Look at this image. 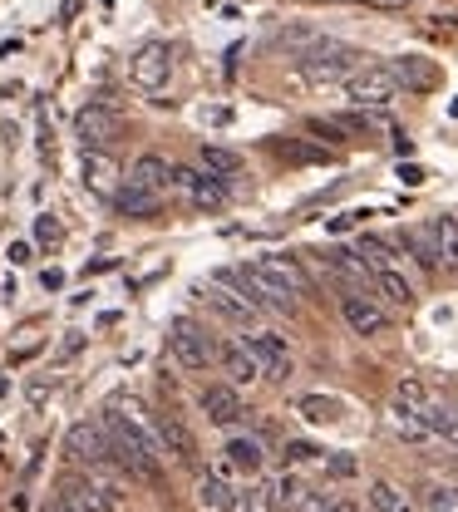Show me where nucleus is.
<instances>
[{"mask_svg":"<svg viewBox=\"0 0 458 512\" xmlns=\"http://www.w3.org/2000/svg\"><path fill=\"white\" fill-rule=\"evenodd\" d=\"M60 498L74 512H119L124 508V488L114 478H104L99 468H79L74 478L60 483Z\"/></svg>","mask_w":458,"mask_h":512,"instance_id":"2","label":"nucleus"},{"mask_svg":"<svg viewBox=\"0 0 458 512\" xmlns=\"http://www.w3.org/2000/svg\"><path fill=\"white\" fill-rule=\"evenodd\" d=\"M35 242H40V247H60V242H65V227H60L55 217H35Z\"/></svg>","mask_w":458,"mask_h":512,"instance_id":"31","label":"nucleus"},{"mask_svg":"<svg viewBox=\"0 0 458 512\" xmlns=\"http://www.w3.org/2000/svg\"><path fill=\"white\" fill-rule=\"evenodd\" d=\"M262 463H266V453L252 434H232L222 444V473H262Z\"/></svg>","mask_w":458,"mask_h":512,"instance_id":"17","label":"nucleus"},{"mask_svg":"<svg viewBox=\"0 0 458 512\" xmlns=\"http://www.w3.org/2000/svg\"><path fill=\"white\" fill-rule=\"evenodd\" d=\"M129 74L138 89H168V74H173V60H168V45H143L129 60Z\"/></svg>","mask_w":458,"mask_h":512,"instance_id":"12","label":"nucleus"},{"mask_svg":"<svg viewBox=\"0 0 458 512\" xmlns=\"http://www.w3.org/2000/svg\"><path fill=\"white\" fill-rule=\"evenodd\" d=\"M197 168H207L212 178H222V183H227V178H232V173L242 168V158H237L232 148H217V143H202V153H197Z\"/></svg>","mask_w":458,"mask_h":512,"instance_id":"24","label":"nucleus"},{"mask_svg":"<svg viewBox=\"0 0 458 512\" xmlns=\"http://www.w3.org/2000/svg\"><path fill=\"white\" fill-rule=\"evenodd\" d=\"M202 301H212V306H217L222 316L237 320V325H247V320L257 316V306H252V301H247V296H242L237 286H227V281H217L212 291H202Z\"/></svg>","mask_w":458,"mask_h":512,"instance_id":"21","label":"nucleus"},{"mask_svg":"<svg viewBox=\"0 0 458 512\" xmlns=\"http://www.w3.org/2000/svg\"><path fill=\"white\" fill-rule=\"evenodd\" d=\"M217 365L227 370V384H232V389H247V384L262 380V365H257V355H252L242 340H222V345H217Z\"/></svg>","mask_w":458,"mask_h":512,"instance_id":"15","label":"nucleus"},{"mask_svg":"<svg viewBox=\"0 0 458 512\" xmlns=\"http://www.w3.org/2000/svg\"><path fill=\"white\" fill-rule=\"evenodd\" d=\"M242 345L257 355V365H262V380H271V384H286V380H291V350H286V340H281L276 330H252Z\"/></svg>","mask_w":458,"mask_h":512,"instance_id":"8","label":"nucleus"},{"mask_svg":"<svg viewBox=\"0 0 458 512\" xmlns=\"http://www.w3.org/2000/svg\"><path fill=\"white\" fill-rule=\"evenodd\" d=\"M330 478H355V458H345V453H335V458H326Z\"/></svg>","mask_w":458,"mask_h":512,"instance_id":"34","label":"nucleus"},{"mask_svg":"<svg viewBox=\"0 0 458 512\" xmlns=\"http://www.w3.org/2000/svg\"><path fill=\"white\" fill-rule=\"evenodd\" d=\"M296 69H301V79H311V84H345L355 69H360V50H350V45H340V40H311L301 55H296Z\"/></svg>","mask_w":458,"mask_h":512,"instance_id":"1","label":"nucleus"},{"mask_svg":"<svg viewBox=\"0 0 458 512\" xmlns=\"http://www.w3.org/2000/svg\"><path fill=\"white\" fill-rule=\"evenodd\" d=\"M394 79H399V89H434V79H439V69L434 64H424L419 55H404V60H394Z\"/></svg>","mask_w":458,"mask_h":512,"instance_id":"23","label":"nucleus"},{"mask_svg":"<svg viewBox=\"0 0 458 512\" xmlns=\"http://www.w3.org/2000/svg\"><path fill=\"white\" fill-rule=\"evenodd\" d=\"M404 247L414 252V261H419L424 271H439V256H434V242H429V232H409V237H404Z\"/></svg>","mask_w":458,"mask_h":512,"instance_id":"28","label":"nucleus"},{"mask_svg":"<svg viewBox=\"0 0 458 512\" xmlns=\"http://www.w3.org/2000/svg\"><path fill=\"white\" fill-rule=\"evenodd\" d=\"M124 183H129V188H138V192H153V197H158V192L173 188V163H168L163 153H138V158H133V168L124 173Z\"/></svg>","mask_w":458,"mask_h":512,"instance_id":"13","label":"nucleus"},{"mask_svg":"<svg viewBox=\"0 0 458 512\" xmlns=\"http://www.w3.org/2000/svg\"><path fill=\"white\" fill-rule=\"evenodd\" d=\"M45 512H74V508H69L65 498H55V503H45Z\"/></svg>","mask_w":458,"mask_h":512,"instance_id":"36","label":"nucleus"},{"mask_svg":"<svg viewBox=\"0 0 458 512\" xmlns=\"http://www.w3.org/2000/svg\"><path fill=\"white\" fill-rule=\"evenodd\" d=\"M434 394H429V384L414 380V375H404V380L394 384V404H404V409H424Z\"/></svg>","mask_w":458,"mask_h":512,"instance_id":"27","label":"nucleus"},{"mask_svg":"<svg viewBox=\"0 0 458 512\" xmlns=\"http://www.w3.org/2000/svg\"><path fill=\"white\" fill-rule=\"evenodd\" d=\"M148 429H153V439H158L163 453H173L178 463L193 468L197 444H193V434H188V424H183V414H173V409H153V414H148Z\"/></svg>","mask_w":458,"mask_h":512,"instance_id":"7","label":"nucleus"},{"mask_svg":"<svg viewBox=\"0 0 458 512\" xmlns=\"http://www.w3.org/2000/svg\"><path fill=\"white\" fill-rule=\"evenodd\" d=\"M340 316L350 325V335H365V340H375V335L390 330V311H385L370 291H355V286L340 291Z\"/></svg>","mask_w":458,"mask_h":512,"instance_id":"5","label":"nucleus"},{"mask_svg":"<svg viewBox=\"0 0 458 512\" xmlns=\"http://www.w3.org/2000/svg\"><path fill=\"white\" fill-rule=\"evenodd\" d=\"M197 409H202L217 429H237V424L247 419V404H242V394H237L232 384H207V389L197 394Z\"/></svg>","mask_w":458,"mask_h":512,"instance_id":"10","label":"nucleus"},{"mask_svg":"<svg viewBox=\"0 0 458 512\" xmlns=\"http://www.w3.org/2000/svg\"><path fill=\"white\" fill-rule=\"evenodd\" d=\"M242 512H276V488L271 483H257L242 493Z\"/></svg>","mask_w":458,"mask_h":512,"instance_id":"29","label":"nucleus"},{"mask_svg":"<svg viewBox=\"0 0 458 512\" xmlns=\"http://www.w3.org/2000/svg\"><path fill=\"white\" fill-rule=\"evenodd\" d=\"M370 503H375V512H404V498H399V488H394V483H385V478H380V483L370 488Z\"/></svg>","mask_w":458,"mask_h":512,"instance_id":"30","label":"nucleus"},{"mask_svg":"<svg viewBox=\"0 0 458 512\" xmlns=\"http://www.w3.org/2000/svg\"><path fill=\"white\" fill-rule=\"evenodd\" d=\"M202 503L212 512H242V488L232 483V473H202Z\"/></svg>","mask_w":458,"mask_h":512,"instance_id":"18","label":"nucleus"},{"mask_svg":"<svg viewBox=\"0 0 458 512\" xmlns=\"http://www.w3.org/2000/svg\"><path fill=\"white\" fill-rule=\"evenodd\" d=\"M370 281H375V291L390 301L394 311H414V286H409V276L399 271V266H380V271H370Z\"/></svg>","mask_w":458,"mask_h":512,"instance_id":"19","label":"nucleus"},{"mask_svg":"<svg viewBox=\"0 0 458 512\" xmlns=\"http://www.w3.org/2000/svg\"><path fill=\"white\" fill-rule=\"evenodd\" d=\"M296 409H301V419H311V424H335V419H340V399H330V394H306Z\"/></svg>","mask_w":458,"mask_h":512,"instance_id":"26","label":"nucleus"},{"mask_svg":"<svg viewBox=\"0 0 458 512\" xmlns=\"http://www.w3.org/2000/svg\"><path fill=\"white\" fill-rule=\"evenodd\" d=\"M429 242H434V256H439V271H458V217H434L429 227Z\"/></svg>","mask_w":458,"mask_h":512,"instance_id":"20","label":"nucleus"},{"mask_svg":"<svg viewBox=\"0 0 458 512\" xmlns=\"http://www.w3.org/2000/svg\"><path fill=\"white\" fill-rule=\"evenodd\" d=\"M65 448H69V463H79V468H104L109 463V434H104V424H74L65 434Z\"/></svg>","mask_w":458,"mask_h":512,"instance_id":"11","label":"nucleus"},{"mask_svg":"<svg viewBox=\"0 0 458 512\" xmlns=\"http://www.w3.org/2000/svg\"><path fill=\"white\" fill-rule=\"evenodd\" d=\"M345 99L360 109H385L390 99H399V79H394L390 64H360L345 79Z\"/></svg>","mask_w":458,"mask_h":512,"instance_id":"3","label":"nucleus"},{"mask_svg":"<svg viewBox=\"0 0 458 512\" xmlns=\"http://www.w3.org/2000/svg\"><path fill=\"white\" fill-rule=\"evenodd\" d=\"M10 261H15V266H25V261H30V247H25V242H15V247H10Z\"/></svg>","mask_w":458,"mask_h":512,"instance_id":"35","label":"nucleus"},{"mask_svg":"<svg viewBox=\"0 0 458 512\" xmlns=\"http://www.w3.org/2000/svg\"><path fill=\"white\" fill-rule=\"evenodd\" d=\"M286 458H291V463H321L326 453L316 444H301V439H296V444H286Z\"/></svg>","mask_w":458,"mask_h":512,"instance_id":"33","label":"nucleus"},{"mask_svg":"<svg viewBox=\"0 0 458 512\" xmlns=\"http://www.w3.org/2000/svg\"><path fill=\"white\" fill-rule=\"evenodd\" d=\"M79 178H84V188L94 192V197H114V192L124 188V168L109 153H84L79 158Z\"/></svg>","mask_w":458,"mask_h":512,"instance_id":"14","label":"nucleus"},{"mask_svg":"<svg viewBox=\"0 0 458 512\" xmlns=\"http://www.w3.org/2000/svg\"><path fill=\"white\" fill-rule=\"evenodd\" d=\"M330 503H335L330 493H316V488H306V493H301V503H296L291 512H330Z\"/></svg>","mask_w":458,"mask_h":512,"instance_id":"32","label":"nucleus"},{"mask_svg":"<svg viewBox=\"0 0 458 512\" xmlns=\"http://www.w3.org/2000/svg\"><path fill=\"white\" fill-rule=\"evenodd\" d=\"M109 202H114V212H119V217H138V222H148V217H158V197H153V192H138V188H129V183H124V188L114 192Z\"/></svg>","mask_w":458,"mask_h":512,"instance_id":"22","label":"nucleus"},{"mask_svg":"<svg viewBox=\"0 0 458 512\" xmlns=\"http://www.w3.org/2000/svg\"><path fill=\"white\" fill-rule=\"evenodd\" d=\"M252 266L262 271L281 296H291V301H296V296H306V271H301V261H296V256H257Z\"/></svg>","mask_w":458,"mask_h":512,"instance_id":"16","label":"nucleus"},{"mask_svg":"<svg viewBox=\"0 0 458 512\" xmlns=\"http://www.w3.org/2000/svg\"><path fill=\"white\" fill-rule=\"evenodd\" d=\"M74 138H79L84 153H104V148L119 138V114H114L109 104H84V109L74 114Z\"/></svg>","mask_w":458,"mask_h":512,"instance_id":"6","label":"nucleus"},{"mask_svg":"<svg viewBox=\"0 0 458 512\" xmlns=\"http://www.w3.org/2000/svg\"><path fill=\"white\" fill-rule=\"evenodd\" d=\"M173 188L183 192L193 207H222V202H227V183H222V178H212L207 168H193V163L173 168Z\"/></svg>","mask_w":458,"mask_h":512,"instance_id":"9","label":"nucleus"},{"mask_svg":"<svg viewBox=\"0 0 458 512\" xmlns=\"http://www.w3.org/2000/svg\"><path fill=\"white\" fill-rule=\"evenodd\" d=\"M390 429L399 434V439H409V444H424V439H429L424 419H419L414 409H404V404H394V409H390Z\"/></svg>","mask_w":458,"mask_h":512,"instance_id":"25","label":"nucleus"},{"mask_svg":"<svg viewBox=\"0 0 458 512\" xmlns=\"http://www.w3.org/2000/svg\"><path fill=\"white\" fill-rule=\"evenodd\" d=\"M168 350H173L178 370H188V375H202V370L217 360V345H212V335H207L197 320H173V330H168Z\"/></svg>","mask_w":458,"mask_h":512,"instance_id":"4","label":"nucleus"}]
</instances>
